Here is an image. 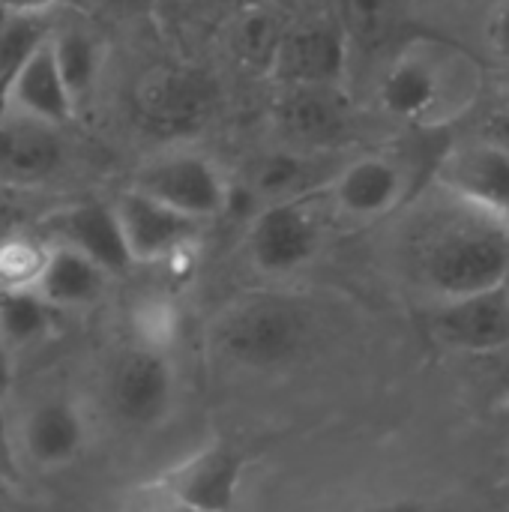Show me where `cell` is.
Masks as SVG:
<instances>
[{
	"mask_svg": "<svg viewBox=\"0 0 509 512\" xmlns=\"http://www.w3.org/2000/svg\"><path fill=\"white\" fill-rule=\"evenodd\" d=\"M132 189L204 225L222 216L231 204L225 171L207 153L183 144L150 156L135 171Z\"/></svg>",
	"mask_w": 509,
	"mask_h": 512,
	"instance_id": "cell-4",
	"label": "cell"
},
{
	"mask_svg": "<svg viewBox=\"0 0 509 512\" xmlns=\"http://www.w3.org/2000/svg\"><path fill=\"white\" fill-rule=\"evenodd\" d=\"M414 276L438 300L509 285V222L471 207L438 186L408 240Z\"/></svg>",
	"mask_w": 509,
	"mask_h": 512,
	"instance_id": "cell-1",
	"label": "cell"
},
{
	"mask_svg": "<svg viewBox=\"0 0 509 512\" xmlns=\"http://www.w3.org/2000/svg\"><path fill=\"white\" fill-rule=\"evenodd\" d=\"M441 342L471 354H495L509 348V285L441 300L435 318Z\"/></svg>",
	"mask_w": 509,
	"mask_h": 512,
	"instance_id": "cell-15",
	"label": "cell"
},
{
	"mask_svg": "<svg viewBox=\"0 0 509 512\" xmlns=\"http://www.w3.org/2000/svg\"><path fill=\"white\" fill-rule=\"evenodd\" d=\"M441 3H453V6H465V3H474V0H441Z\"/></svg>",
	"mask_w": 509,
	"mask_h": 512,
	"instance_id": "cell-34",
	"label": "cell"
},
{
	"mask_svg": "<svg viewBox=\"0 0 509 512\" xmlns=\"http://www.w3.org/2000/svg\"><path fill=\"white\" fill-rule=\"evenodd\" d=\"M336 18L351 48L381 42L396 24V0H342Z\"/></svg>",
	"mask_w": 509,
	"mask_h": 512,
	"instance_id": "cell-25",
	"label": "cell"
},
{
	"mask_svg": "<svg viewBox=\"0 0 509 512\" xmlns=\"http://www.w3.org/2000/svg\"><path fill=\"white\" fill-rule=\"evenodd\" d=\"M318 312L300 294L261 291L225 306L210 324L213 351L246 372H279L309 354Z\"/></svg>",
	"mask_w": 509,
	"mask_h": 512,
	"instance_id": "cell-3",
	"label": "cell"
},
{
	"mask_svg": "<svg viewBox=\"0 0 509 512\" xmlns=\"http://www.w3.org/2000/svg\"><path fill=\"white\" fill-rule=\"evenodd\" d=\"M45 33L48 24H42V15H12L0 9V93Z\"/></svg>",
	"mask_w": 509,
	"mask_h": 512,
	"instance_id": "cell-26",
	"label": "cell"
},
{
	"mask_svg": "<svg viewBox=\"0 0 509 512\" xmlns=\"http://www.w3.org/2000/svg\"><path fill=\"white\" fill-rule=\"evenodd\" d=\"M414 195V165L387 150L357 153L342 159L339 171L321 192L330 210L348 222L369 225L387 219Z\"/></svg>",
	"mask_w": 509,
	"mask_h": 512,
	"instance_id": "cell-5",
	"label": "cell"
},
{
	"mask_svg": "<svg viewBox=\"0 0 509 512\" xmlns=\"http://www.w3.org/2000/svg\"><path fill=\"white\" fill-rule=\"evenodd\" d=\"M135 342L153 345V348H165L174 342L177 333V312L168 300H144L135 309Z\"/></svg>",
	"mask_w": 509,
	"mask_h": 512,
	"instance_id": "cell-27",
	"label": "cell"
},
{
	"mask_svg": "<svg viewBox=\"0 0 509 512\" xmlns=\"http://www.w3.org/2000/svg\"><path fill=\"white\" fill-rule=\"evenodd\" d=\"M123 231V243L132 264H168L189 255L201 234L204 222L189 219L132 186L111 204Z\"/></svg>",
	"mask_w": 509,
	"mask_h": 512,
	"instance_id": "cell-13",
	"label": "cell"
},
{
	"mask_svg": "<svg viewBox=\"0 0 509 512\" xmlns=\"http://www.w3.org/2000/svg\"><path fill=\"white\" fill-rule=\"evenodd\" d=\"M75 99L63 81V72L54 57L51 45V27L39 39V45L24 57V63L15 69V75L3 87V111L30 117L48 126L63 129L75 117Z\"/></svg>",
	"mask_w": 509,
	"mask_h": 512,
	"instance_id": "cell-14",
	"label": "cell"
},
{
	"mask_svg": "<svg viewBox=\"0 0 509 512\" xmlns=\"http://www.w3.org/2000/svg\"><path fill=\"white\" fill-rule=\"evenodd\" d=\"M57 324V309H51L33 288L0 291V342L15 354L21 348L42 345Z\"/></svg>",
	"mask_w": 509,
	"mask_h": 512,
	"instance_id": "cell-22",
	"label": "cell"
},
{
	"mask_svg": "<svg viewBox=\"0 0 509 512\" xmlns=\"http://www.w3.org/2000/svg\"><path fill=\"white\" fill-rule=\"evenodd\" d=\"M246 474V453L234 441H210L156 480L171 510L228 512Z\"/></svg>",
	"mask_w": 509,
	"mask_h": 512,
	"instance_id": "cell-9",
	"label": "cell"
},
{
	"mask_svg": "<svg viewBox=\"0 0 509 512\" xmlns=\"http://www.w3.org/2000/svg\"><path fill=\"white\" fill-rule=\"evenodd\" d=\"M351 42L333 15H312L285 27L270 72L282 87L345 84Z\"/></svg>",
	"mask_w": 509,
	"mask_h": 512,
	"instance_id": "cell-11",
	"label": "cell"
},
{
	"mask_svg": "<svg viewBox=\"0 0 509 512\" xmlns=\"http://www.w3.org/2000/svg\"><path fill=\"white\" fill-rule=\"evenodd\" d=\"M66 165V144L57 126L0 114V183L39 186L57 177Z\"/></svg>",
	"mask_w": 509,
	"mask_h": 512,
	"instance_id": "cell-16",
	"label": "cell"
},
{
	"mask_svg": "<svg viewBox=\"0 0 509 512\" xmlns=\"http://www.w3.org/2000/svg\"><path fill=\"white\" fill-rule=\"evenodd\" d=\"M282 3H288V6H300V9H315L321 0H282Z\"/></svg>",
	"mask_w": 509,
	"mask_h": 512,
	"instance_id": "cell-33",
	"label": "cell"
},
{
	"mask_svg": "<svg viewBox=\"0 0 509 512\" xmlns=\"http://www.w3.org/2000/svg\"><path fill=\"white\" fill-rule=\"evenodd\" d=\"M12 351L0 342V402H3V396L9 393V387H12Z\"/></svg>",
	"mask_w": 509,
	"mask_h": 512,
	"instance_id": "cell-31",
	"label": "cell"
},
{
	"mask_svg": "<svg viewBox=\"0 0 509 512\" xmlns=\"http://www.w3.org/2000/svg\"><path fill=\"white\" fill-rule=\"evenodd\" d=\"M135 108L150 132L180 141L207 126L216 108V87L201 72L162 66L138 81Z\"/></svg>",
	"mask_w": 509,
	"mask_h": 512,
	"instance_id": "cell-10",
	"label": "cell"
},
{
	"mask_svg": "<svg viewBox=\"0 0 509 512\" xmlns=\"http://www.w3.org/2000/svg\"><path fill=\"white\" fill-rule=\"evenodd\" d=\"M432 186L509 222V144L471 138L447 147L435 165Z\"/></svg>",
	"mask_w": 509,
	"mask_h": 512,
	"instance_id": "cell-12",
	"label": "cell"
},
{
	"mask_svg": "<svg viewBox=\"0 0 509 512\" xmlns=\"http://www.w3.org/2000/svg\"><path fill=\"white\" fill-rule=\"evenodd\" d=\"M51 45H54L57 66L63 72V81L78 105L84 96L93 93V87L102 75L105 45L87 24H72V21L51 27Z\"/></svg>",
	"mask_w": 509,
	"mask_h": 512,
	"instance_id": "cell-21",
	"label": "cell"
},
{
	"mask_svg": "<svg viewBox=\"0 0 509 512\" xmlns=\"http://www.w3.org/2000/svg\"><path fill=\"white\" fill-rule=\"evenodd\" d=\"M48 234H51L48 243L81 252L84 258L99 264L108 276H117L126 267H132L126 243H123V231L111 204L87 201V204L66 207L48 219Z\"/></svg>",
	"mask_w": 509,
	"mask_h": 512,
	"instance_id": "cell-18",
	"label": "cell"
},
{
	"mask_svg": "<svg viewBox=\"0 0 509 512\" xmlns=\"http://www.w3.org/2000/svg\"><path fill=\"white\" fill-rule=\"evenodd\" d=\"M177 402V369L165 348L132 342L108 372V405L126 429L150 432L162 426Z\"/></svg>",
	"mask_w": 509,
	"mask_h": 512,
	"instance_id": "cell-7",
	"label": "cell"
},
{
	"mask_svg": "<svg viewBox=\"0 0 509 512\" xmlns=\"http://www.w3.org/2000/svg\"><path fill=\"white\" fill-rule=\"evenodd\" d=\"M54 3L57 0H0V9L12 15H45Z\"/></svg>",
	"mask_w": 509,
	"mask_h": 512,
	"instance_id": "cell-29",
	"label": "cell"
},
{
	"mask_svg": "<svg viewBox=\"0 0 509 512\" xmlns=\"http://www.w3.org/2000/svg\"><path fill=\"white\" fill-rule=\"evenodd\" d=\"M0 512H3V510H0Z\"/></svg>",
	"mask_w": 509,
	"mask_h": 512,
	"instance_id": "cell-35",
	"label": "cell"
},
{
	"mask_svg": "<svg viewBox=\"0 0 509 512\" xmlns=\"http://www.w3.org/2000/svg\"><path fill=\"white\" fill-rule=\"evenodd\" d=\"M285 27L288 24H282V18L264 3L234 15V33H231L234 54L240 57V63L270 72V63L276 57Z\"/></svg>",
	"mask_w": 509,
	"mask_h": 512,
	"instance_id": "cell-23",
	"label": "cell"
},
{
	"mask_svg": "<svg viewBox=\"0 0 509 512\" xmlns=\"http://www.w3.org/2000/svg\"><path fill=\"white\" fill-rule=\"evenodd\" d=\"M48 240L33 234H3L0 237V291H27L36 285L45 258Z\"/></svg>",
	"mask_w": 509,
	"mask_h": 512,
	"instance_id": "cell-24",
	"label": "cell"
},
{
	"mask_svg": "<svg viewBox=\"0 0 509 512\" xmlns=\"http://www.w3.org/2000/svg\"><path fill=\"white\" fill-rule=\"evenodd\" d=\"M360 512H441L435 510L432 504H423V501H387V504H375V507H366Z\"/></svg>",
	"mask_w": 509,
	"mask_h": 512,
	"instance_id": "cell-30",
	"label": "cell"
},
{
	"mask_svg": "<svg viewBox=\"0 0 509 512\" xmlns=\"http://www.w3.org/2000/svg\"><path fill=\"white\" fill-rule=\"evenodd\" d=\"M21 447L42 471H60L72 465L87 447V420L81 408L66 396L39 399L24 414Z\"/></svg>",
	"mask_w": 509,
	"mask_h": 512,
	"instance_id": "cell-17",
	"label": "cell"
},
{
	"mask_svg": "<svg viewBox=\"0 0 509 512\" xmlns=\"http://www.w3.org/2000/svg\"><path fill=\"white\" fill-rule=\"evenodd\" d=\"M483 90V63L468 48L441 36H414L381 69L375 102L402 126L444 129L471 114Z\"/></svg>",
	"mask_w": 509,
	"mask_h": 512,
	"instance_id": "cell-2",
	"label": "cell"
},
{
	"mask_svg": "<svg viewBox=\"0 0 509 512\" xmlns=\"http://www.w3.org/2000/svg\"><path fill=\"white\" fill-rule=\"evenodd\" d=\"M318 198L261 204L246 231V252L258 273L291 276L309 267L324 246V216Z\"/></svg>",
	"mask_w": 509,
	"mask_h": 512,
	"instance_id": "cell-6",
	"label": "cell"
},
{
	"mask_svg": "<svg viewBox=\"0 0 509 512\" xmlns=\"http://www.w3.org/2000/svg\"><path fill=\"white\" fill-rule=\"evenodd\" d=\"M480 36L495 57L509 60V0H492L486 6L480 21Z\"/></svg>",
	"mask_w": 509,
	"mask_h": 512,
	"instance_id": "cell-28",
	"label": "cell"
},
{
	"mask_svg": "<svg viewBox=\"0 0 509 512\" xmlns=\"http://www.w3.org/2000/svg\"><path fill=\"white\" fill-rule=\"evenodd\" d=\"M48 246L51 249H48L45 267L33 291L57 312L93 306L105 294L111 276L99 264H93L90 258H84L81 252L69 246H57V243H48Z\"/></svg>",
	"mask_w": 509,
	"mask_h": 512,
	"instance_id": "cell-20",
	"label": "cell"
},
{
	"mask_svg": "<svg viewBox=\"0 0 509 512\" xmlns=\"http://www.w3.org/2000/svg\"><path fill=\"white\" fill-rule=\"evenodd\" d=\"M108 9H117V12H135V9H144L150 0H96Z\"/></svg>",
	"mask_w": 509,
	"mask_h": 512,
	"instance_id": "cell-32",
	"label": "cell"
},
{
	"mask_svg": "<svg viewBox=\"0 0 509 512\" xmlns=\"http://www.w3.org/2000/svg\"><path fill=\"white\" fill-rule=\"evenodd\" d=\"M273 120L279 129V144L306 150V153H333L354 138L357 132V105L345 84H306L282 87Z\"/></svg>",
	"mask_w": 509,
	"mask_h": 512,
	"instance_id": "cell-8",
	"label": "cell"
},
{
	"mask_svg": "<svg viewBox=\"0 0 509 512\" xmlns=\"http://www.w3.org/2000/svg\"><path fill=\"white\" fill-rule=\"evenodd\" d=\"M342 159L333 153H306L279 144V150L261 156L249 174V192L261 204L315 198L327 189Z\"/></svg>",
	"mask_w": 509,
	"mask_h": 512,
	"instance_id": "cell-19",
	"label": "cell"
}]
</instances>
